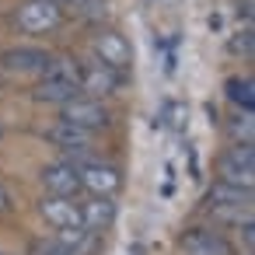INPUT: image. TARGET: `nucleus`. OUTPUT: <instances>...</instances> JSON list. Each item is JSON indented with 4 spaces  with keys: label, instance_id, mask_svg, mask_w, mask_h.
<instances>
[{
    "label": "nucleus",
    "instance_id": "f257e3e1",
    "mask_svg": "<svg viewBox=\"0 0 255 255\" xmlns=\"http://www.w3.org/2000/svg\"><path fill=\"white\" fill-rule=\"evenodd\" d=\"M81 95V60L70 56V53H60V56H49L46 70L39 74L35 88H32V102L39 105H63L70 98Z\"/></svg>",
    "mask_w": 255,
    "mask_h": 255
},
{
    "label": "nucleus",
    "instance_id": "f03ea898",
    "mask_svg": "<svg viewBox=\"0 0 255 255\" xmlns=\"http://www.w3.org/2000/svg\"><path fill=\"white\" fill-rule=\"evenodd\" d=\"M56 123H67V126L88 129V133H102V129L112 126V109L102 98L77 95V98H70V102H63L56 109Z\"/></svg>",
    "mask_w": 255,
    "mask_h": 255
},
{
    "label": "nucleus",
    "instance_id": "7ed1b4c3",
    "mask_svg": "<svg viewBox=\"0 0 255 255\" xmlns=\"http://www.w3.org/2000/svg\"><path fill=\"white\" fill-rule=\"evenodd\" d=\"M217 178L231 182V185H241V189H252L255 185V150H252V143H231L217 157Z\"/></svg>",
    "mask_w": 255,
    "mask_h": 255
},
{
    "label": "nucleus",
    "instance_id": "20e7f679",
    "mask_svg": "<svg viewBox=\"0 0 255 255\" xmlns=\"http://www.w3.org/2000/svg\"><path fill=\"white\" fill-rule=\"evenodd\" d=\"M91 56L98 60V63H105V67H112L116 74H129V67H133V49H129V42H126V35H119L116 28H98L95 32V39H91Z\"/></svg>",
    "mask_w": 255,
    "mask_h": 255
},
{
    "label": "nucleus",
    "instance_id": "39448f33",
    "mask_svg": "<svg viewBox=\"0 0 255 255\" xmlns=\"http://www.w3.org/2000/svg\"><path fill=\"white\" fill-rule=\"evenodd\" d=\"M77 164V175H81V185L88 196H116L123 189V171L109 161H95V157H84V161H74Z\"/></svg>",
    "mask_w": 255,
    "mask_h": 255
},
{
    "label": "nucleus",
    "instance_id": "423d86ee",
    "mask_svg": "<svg viewBox=\"0 0 255 255\" xmlns=\"http://www.w3.org/2000/svg\"><path fill=\"white\" fill-rule=\"evenodd\" d=\"M14 25L25 35H46L63 25V11L56 4H49V0H25L14 14Z\"/></svg>",
    "mask_w": 255,
    "mask_h": 255
},
{
    "label": "nucleus",
    "instance_id": "0eeeda50",
    "mask_svg": "<svg viewBox=\"0 0 255 255\" xmlns=\"http://www.w3.org/2000/svg\"><path fill=\"white\" fill-rule=\"evenodd\" d=\"M119 88H123V74H116V70L105 67V63H98L95 56L81 60V95L105 102V98L119 95Z\"/></svg>",
    "mask_w": 255,
    "mask_h": 255
},
{
    "label": "nucleus",
    "instance_id": "6e6552de",
    "mask_svg": "<svg viewBox=\"0 0 255 255\" xmlns=\"http://www.w3.org/2000/svg\"><path fill=\"white\" fill-rule=\"evenodd\" d=\"M39 182H42V189L49 192V196H67V199H77L81 192H84V185H81V175H77V164L74 161H49V164H42V171H39Z\"/></svg>",
    "mask_w": 255,
    "mask_h": 255
},
{
    "label": "nucleus",
    "instance_id": "1a4fd4ad",
    "mask_svg": "<svg viewBox=\"0 0 255 255\" xmlns=\"http://www.w3.org/2000/svg\"><path fill=\"white\" fill-rule=\"evenodd\" d=\"M53 53H46L42 46H11L0 53V70L4 74H18V77H28V74H42L46 63H49Z\"/></svg>",
    "mask_w": 255,
    "mask_h": 255
},
{
    "label": "nucleus",
    "instance_id": "9d476101",
    "mask_svg": "<svg viewBox=\"0 0 255 255\" xmlns=\"http://www.w3.org/2000/svg\"><path fill=\"white\" fill-rule=\"evenodd\" d=\"M42 136H46L53 147H60V150L67 154V161H84V157H91V140H95V133H88V129H77V126H67V123H53Z\"/></svg>",
    "mask_w": 255,
    "mask_h": 255
},
{
    "label": "nucleus",
    "instance_id": "9b49d317",
    "mask_svg": "<svg viewBox=\"0 0 255 255\" xmlns=\"http://www.w3.org/2000/svg\"><path fill=\"white\" fill-rule=\"evenodd\" d=\"M182 255H234L231 241L217 231V227H189L178 238Z\"/></svg>",
    "mask_w": 255,
    "mask_h": 255
},
{
    "label": "nucleus",
    "instance_id": "f8f14e48",
    "mask_svg": "<svg viewBox=\"0 0 255 255\" xmlns=\"http://www.w3.org/2000/svg\"><path fill=\"white\" fill-rule=\"evenodd\" d=\"M39 217L56 231V227H84L81 224V206H77V199H67V196H42L39 199Z\"/></svg>",
    "mask_w": 255,
    "mask_h": 255
},
{
    "label": "nucleus",
    "instance_id": "ddd939ff",
    "mask_svg": "<svg viewBox=\"0 0 255 255\" xmlns=\"http://www.w3.org/2000/svg\"><path fill=\"white\" fill-rule=\"evenodd\" d=\"M77 206H81V224L91 234L109 231L116 224V213H119V206H116L112 196H88V199H77Z\"/></svg>",
    "mask_w": 255,
    "mask_h": 255
},
{
    "label": "nucleus",
    "instance_id": "4468645a",
    "mask_svg": "<svg viewBox=\"0 0 255 255\" xmlns=\"http://www.w3.org/2000/svg\"><path fill=\"white\" fill-rule=\"evenodd\" d=\"M203 203H206V210H241V206H252V189H241V185L213 178V185L206 189Z\"/></svg>",
    "mask_w": 255,
    "mask_h": 255
},
{
    "label": "nucleus",
    "instance_id": "2eb2a0df",
    "mask_svg": "<svg viewBox=\"0 0 255 255\" xmlns=\"http://www.w3.org/2000/svg\"><path fill=\"white\" fill-rule=\"evenodd\" d=\"M224 95L238 112H255V81L252 74H234L224 81Z\"/></svg>",
    "mask_w": 255,
    "mask_h": 255
},
{
    "label": "nucleus",
    "instance_id": "dca6fc26",
    "mask_svg": "<svg viewBox=\"0 0 255 255\" xmlns=\"http://www.w3.org/2000/svg\"><path fill=\"white\" fill-rule=\"evenodd\" d=\"M227 136L234 143H252V133H255V123H252V112H234L227 123H224Z\"/></svg>",
    "mask_w": 255,
    "mask_h": 255
},
{
    "label": "nucleus",
    "instance_id": "f3484780",
    "mask_svg": "<svg viewBox=\"0 0 255 255\" xmlns=\"http://www.w3.org/2000/svg\"><path fill=\"white\" fill-rule=\"evenodd\" d=\"M28 255H74V252H67L56 238H35L28 245Z\"/></svg>",
    "mask_w": 255,
    "mask_h": 255
},
{
    "label": "nucleus",
    "instance_id": "a211bd4d",
    "mask_svg": "<svg viewBox=\"0 0 255 255\" xmlns=\"http://www.w3.org/2000/svg\"><path fill=\"white\" fill-rule=\"evenodd\" d=\"M231 53L252 60V25H245V32H238V35L231 39Z\"/></svg>",
    "mask_w": 255,
    "mask_h": 255
},
{
    "label": "nucleus",
    "instance_id": "6ab92c4d",
    "mask_svg": "<svg viewBox=\"0 0 255 255\" xmlns=\"http://www.w3.org/2000/svg\"><path fill=\"white\" fill-rule=\"evenodd\" d=\"M252 227H255V224H252V217H245V220H238V224H234V231H238V238L245 241V248H248V252H252V241H255Z\"/></svg>",
    "mask_w": 255,
    "mask_h": 255
},
{
    "label": "nucleus",
    "instance_id": "aec40b11",
    "mask_svg": "<svg viewBox=\"0 0 255 255\" xmlns=\"http://www.w3.org/2000/svg\"><path fill=\"white\" fill-rule=\"evenodd\" d=\"M49 4H56L60 11H63V7H74V11H91V7H98V0H49Z\"/></svg>",
    "mask_w": 255,
    "mask_h": 255
},
{
    "label": "nucleus",
    "instance_id": "412c9836",
    "mask_svg": "<svg viewBox=\"0 0 255 255\" xmlns=\"http://www.w3.org/2000/svg\"><path fill=\"white\" fill-rule=\"evenodd\" d=\"M11 210H14V196H11V189H7L4 182H0V217L11 213Z\"/></svg>",
    "mask_w": 255,
    "mask_h": 255
},
{
    "label": "nucleus",
    "instance_id": "4be33fe9",
    "mask_svg": "<svg viewBox=\"0 0 255 255\" xmlns=\"http://www.w3.org/2000/svg\"><path fill=\"white\" fill-rule=\"evenodd\" d=\"M0 140H4V123H0Z\"/></svg>",
    "mask_w": 255,
    "mask_h": 255
},
{
    "label": "nucleus",
    "instance_id": "5701e85b",
    "mask_svg": "<svg viewBox=\"0 0 255 255\" xmlns=\"http://www.w3.org/2000/svg\"><path fill=\"white\" fill-rule=\"evenodd\" d=\"M0 255H7V252H0Z\"/></svg>",
    "mask_w": 255,
    "mask_h": 255
},
{
    "label": "nucleus",
    "instance_id": "b1692460",
    "mask_svg": "<svg viewBox=\"0 0 255 255\" xmlns=\"http://www.w3.org/2000/svg\"><path fill=\"white\" fill-rule=\"evenodd\" d=\"M248 255H252V252H248Z\"/></svg>",
    "mask_w": 255,
    "mask_h": 255
}]
</instances>
